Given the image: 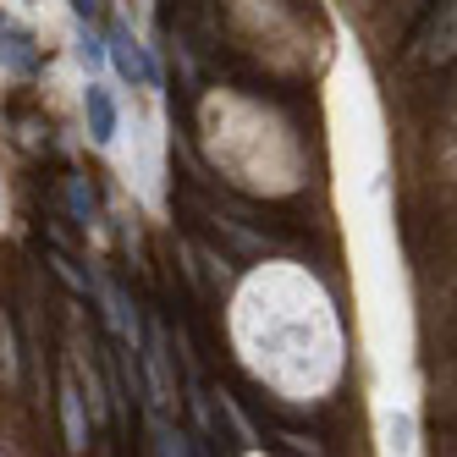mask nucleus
<instances>
[{"label":"nucleus","instance_id":"1","mask_svg":"<svg viewBox=\"0 0 457 457\" xmlns=\"http://www.w3.org/2000/svg\"><path fill=\"white\" fill-rule=\"evenodd\" d=\"M111 61H116V72L127 78V83H138V88H160V67H154V55H149V45H138L133 39V28H111Z\"/></svg>","mask_w":457,"mask_h":457},{"label":"nucleus","instance_id":"2","mask_svg":"<svg viewBox=\"0 0 457 457\" xmlns=\"http://www.w3.org/2000/svg\"><path fill=\"white\" fill-rule=\"evenodd\" d=\"M83 116H88V138L111 149L116 144V127H121V111H116V94L105 83H88L83 88Z\"/></svg>","mask_w":457,"mask_h":457},{"label":"nucleus","instance_id":"3","mask_svg":"<svg viewBox=\"0 0 457 457\" xmlns=\"http://www.w3.org/2000/svg\"><path fill=\"white\" fill-rule=\"evenodd\" d=\"M0 72H34V34L17 17H0Z\"/></svg>","mask_w":457,"mask_h":457},{"label":"nucleus","instance_id":"4","mask_svg":"<svg viewBox=\"0 0 457 457\" xmlns=\"http://www.w3.org/2000/svg\"><path fill=\"white\" fill-rule=\"evenodd\" d=\"M78 55L88 61V67H105V61H111V45L94 34V28H78Z\"/></svg>","mask_w":457,"mask_h":457},{"label":"nucleus","instance_id":"5","mask_svg":"<svg viewBox=\"0 0 457 457\" xmlns=\"http://www.w3.org/2000/svg\"><path fill=\"white\" fill-rule=\"evenodd\" d=\"M72 210H78V215H88V210H94V193H88V182H72Z\"/></svg>","mask_w":457,"mask_h":457},{"label":"nucleus","instance_id":"6","mask_svg":"<svg viewBox=\"0 0 457 457\" xmlns=\"http://www.w3.org/2000/svg\"><path fill=\"white\" fill-rule=\"evenodd\" d=\"M72 12H78V22H94V12H100V0H72Z\"/></svg>","mask_w":457,"mask_h":457}]
</instances>
